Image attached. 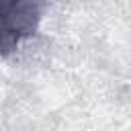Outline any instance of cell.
<instances>
[{"mask_svg": "<svg viewBox=\"0 0 131 131\" xmlns=\"http://www.w3.org/2000/svg\"><path fill=\"white\" fill-rule=\"evenodd\" d=\"M43 14V2L4 0L0 2V51L8 57L25 39L35 35Z\"/></svg>", "mask_w": 131, "mask_h": 131, "instance_id": "obj_1", "label": "cell"}]
</instances>
